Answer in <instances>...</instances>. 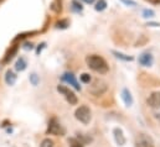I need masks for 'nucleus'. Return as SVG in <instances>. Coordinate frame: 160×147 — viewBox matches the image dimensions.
Masks as SVG:
<instances>
[{
  "label": "nucleus",
  "mask_w": 160,
  "mask_h": 147,
  "mask_svg": "<svg viewBox=\"0 0 160 147\" xmlns=\"http://www.w3.org/2000/svg\"><path fill=\"white\" fill-rule=\"evenodd\" d=\"M86 63L87 66L96 73L106 74L109 71V66L107 63V61L98 55H89L86 57Z\"/></svg>",
  "instance_id": "obj_1"
},
{
  "label": "nucleus",
  "mask_w": 160,
  "mask_h": 147,
  "mask_svg": "<svg viewBox=\"0 0 160 147\" xmlns=\"http://www.w3.org/2000/svg\"><path fill=\"white\" fill-rule=\"evenodd\" d=\"M75 116L76 119L81 121L82 124L87 125L91 122V119H92V112H91V109L86 105H82L80 108H77L76 111H75Z\"/></svg>",
  "instance_id": "obj_2"
},
{
  "label": "nucleus",
  "mask_w": 160,
  "mask_h": 147,
  "mask_svg": "<svg viewBox=\"0 0 160 147\" xmlns=\"http://www.w3.org/2000/svg\"><path fill=\"white\" fill-rule=\"evenodd\" d=\"M47 134L55 135V136H63V135L66 134V130H65V127H63L56 119H51L50 122H48Z\"/></svg>",
  "instance_id": "obj_3"
},
{
  "label": "nucleus",
  "mask_w": 160,
  "mask_h": 147,
  "mask_svg": "<svg viewBox=\"0 0 160 147\" xmlns=\"http://www.w3.org/2000/svg\"><path fill=\"white\" fill-rule=\"evenodd\" d=\"M57 90H58V93H61V94L65 97V99H66L71 105H76V104L78 103V99H77L76 94H75L70 88H67V87H65V85H58V87H57Z\"/></svg>",
  "instance_id": "obj_4"
},
{
  "label": "nucleus",
  "mask_w": 160,
  "mask_h": 147,
  "mask_svg": "<svg viewBox=\"0 0 160 147\" xmlns=\"http://www.w3.org/2000/svg\"><path fill=\"white\" fill-rule=\"evenodd\" d=\"M135 147H155L153 139L147 134H139L135 139Z\"/></svg>",
  "instance_id": "obj_5"
},
{
  "label": "nucleus",
  "mask_w": 160,
  "mask_h": 147,
  "mask_svg": "<svg viewBox=\"0 0 160 147\" xmlns=\"http://www.w3.org/2000/svg\"><path fill=\"white\" fill-rule=\"evenodd\" d=\"M106 89H107V84L104 83V82H102V80H96L92 85H91V88L88 89L93 95H101V94H103L104 92H106Z\"/></svg>",
  "instance_id": "obj_6"
},
{
  "label": "nucleus",
  "mask_w": 160,
  "mask_h": 147,
  "mask_svg": "<svg viewBox=\"0 0 160 147\" xmlns=\"http://www.w3.org/2000/svg\"><path fill=\"white\" fill-rule=\"evenodd\" d=\"M147 104L153 109L160 108V92H154L150 94V97L147 99Z\"/></svg>",
  "instance_id": "obj_7"
},
{
  "label": "nucleus",
  "mask_w": 160,
  "mask_h": 147,
  "mask_svg": "<svg viewBox=\"0 0 160 147\" xmlns=\"http://www.w3.org/2000/svg\"><path fill=\"white\" fill-rule=\"evenodd\" d=\"M62 79H63L66 83H68L70 85H72L75 89H77V90H81L80 83L77 82L76 77H75V75H73L72 73H65L63 75H62Z\"/></svg>",
  "instance_id": "obj_8"
},
{
  "label": "nucleus",
  "mask_w": 160,
  "mask_h": 147,
  "mask_svg": "<svg viewBox=\"0 0 160 147\" xmlns=\"http://www.w3.org/2000/svg\"><path fill=\"white\" fill-rule=\"evenodd\" d=\"M138 61H139V63L143 66V67H150L152 64H153V56L150 55V53H143V55H140L139 56V58H138Z\"/></svg>",
  "instance_id": "obj_9"
},
{
  "label": "nucleus",
  "mask_w": 160,
  "mask_h": 147,
  "mask_svg": "<svg viewBox=\"0 0 160 147\" xmlns=\"http://www.w3.org/2000/svg\"><path fill=\"white\" fill-rule=\"evenodd\" d=\"M113 134H114V139H116V142L119 145V146H123V145H125V136L123 135V131L118 129V127H116L114 130H113Z\"/></svg>",
  "instance_id": "obj_10"
},
{
  "label": "nucleus",
  "mask_w": 160,
  "mask_h": 147,
  "mask_svg": "<svg viewBox=\"0 0 160 147\" xmlns=\"http://www.w3.org/2000/svg\"><path fill=\"white\" fill-rule=\"evenodd\" d=\"M122 99L124 102V104L127 107H132L133 105V97L130 94V92L128 89H123L122 90Z\"/></svg>",
  "instance_id": "obj_11"
},
{
  "label": "nucleus",
  "mask_w": 160,
  "mask_h": 147,
  "mask_svg": "<svg viewBox=\"0 0 160 147\" xmlns=\"http://www.w3.org/2000/svg\"><path fill=\"white\" fill-rule=\"evenodd\" d=\"M16 74L14 73L12 71H8L6 74H5V82H6V84L8 85H14L15 84V82H16Z\"/></svg>",
  "instance_id": "obj_12"
},
{
  "label": "nucleus",
  "mask_w": 160,
  "mask_h": 147,
  "mask_svg": "<svg viewBox=\"0 0 160 147\" xmlns=\"http://www.w3.org/2000/svg\"><path fill=\"white\" fill-rule=\"evenodd\" d=\"M26 66H28V62H26V59H25L24 57H20V58L16 61V63H15V68H16V71H19V72L25 71V69H26Z\"/></svg>",
  "instance_id": "obj_13"
},
{
  "label": "nucleus",
  "mask_w": 160,
  "mask_h": 147,
  "mask_svg": "<svg viewBox=\"0 0 160 147\" xmlns=\"http://www.w3.org/2000/svg\"><path fill=\"white\" fill-rule=\"evenodd\" d=\"M94 9H96L97 11H103V10H106V9H107V1H106V0H98V1L96 2Z\"/></svg>",
  "instance_id": "obj_14"
},
{
  "label": "nucleus",
  "mask_w": 160,
  "mask_h": 147,
  "mask_svg": "<svg viewBox=\"0 0 160 147\" xmlns=\"http://www.w3.org/2000/svg\"><path fill=\"white\" fill-rule=\"evenodd\" d=\"M30 82H31V84H32V85H38V84H39V82H40L39 75H38L36 73H31L30 74Z\"/></svg>",
  "instance_id": "obj_15"
},
{
  "label": "nucleus",
  "mask_w": 160,
  "mask_h": 147,
  "mask_svg": "<svg viewBox=\"0 0 160 147\" xmlns=\"http://www.w3.org/2000/svg\"><path fill=\"white\" fill-rule=\"evenodd\" d=\"M40 147H55V142L50 139H45L42 142H41Z\"/></svg>",
  "instance_id": "obj_16"
},
{
  "label": "nucleus",
  "mask_w": 160,
  "mask_h": 147,
  "mask_svg": "<svg viewBox=\"0 0 160 147\" xmlns=\"http://www.w3.org/2000/svg\"><path fill=\"white\" fill-rule=\"evenodd\" d=\"M68 26V20H60L56 22V27L57 29H66Z\"/></svg>",
  "instance_id": "obj_17"
},
{
  "label": "nucleus",
  "mask_w": 160,
  "mask_h": 147,
  "mask_svg": "<svg viewBox=\"0 0 160 147\" xmlns=\"http://www.w3.org/2000/svg\"><path fill=\"white\" fill-rule=\"evenodd\" d=\"M113 55H116V57H118L120 59H124V61H132L133 59V57H129V56H125V55H123V53H120V52H113Z\"/></svg>",
  "instance_id": "obj_18"
},
{
  "label": "nucleus",
  "mask_w": 160,
  "mask_h": 147,
  "mask_svg": "<svg viewBox=\"0 0 160 147\" xmlns=\"http://www.w3.org/2000/svg\"><path fill=\"white\" fill-rule=\"evenodd\" d=\"M72 9H73L75 11L80 12V11H82V9H83V7H82V5H81L77 0H72Z\"/></svg>",
  "instance_id": "obj_19"
},
{
  "label": "nucleus",
  "mask_w": 160,
  "mask_h": 147,
  "mask_svg": "<svg viewBox=\"0 0 160 147\" xmlns=\"http://www.w3.org/2000/svg\"><path fill=\"white\" fill-rule=\"evenodd\" d=\"M15 52H16V47H14V48H12V50L6 55V57H5V59H4V62H9V61L14 57V53H15Z\"/></svg>",
  "instance_id": "obj_20"
},
{
  "label": "nucleus",
  "mask_w": 160,
  "mask_h": 147,
  "mask_svg": "<svg viewBox=\"0 0 160 147\" xmlns=\"http://www.w3.org/2000/svg\"><path fill=\"white\" fill-rule=\"evenodd\" d=\"M70 144H71V147H83L82 142L78 141V140H76V139H71L70 140Z\"/></svg>",
  "instance_id": "obj_21"
},
{
  "label": "nucleus",
  "mask_w": 160,
  "mask_h": 147,
  "mask_svg": "<svg viewBox=\"0 0 160 147\" xmlns=\"http://www.w3.org/2000/svg\"><path fill=\"white\" fill-rule=\"evenodd\" d=\"M80 78H81V80H82L83 83H86V84H88V83L91 82V75H89V74H87V73H83Z\"/></svg>",
  "instance_id": "obj_22"
},
{
  "label": "nucleus",
  "mask_w": 160,
  "mask_h": 147,
  "mask_svg": "<svg viewBox=\"0 0 160 147\" xmlns=\"http://www.w3.org/2000/svg\"><path fill=\"white\" fill-rule=\"evenodd\" d=\"M143 15H144V17H147V19H149V17H153L154 16V11L153 10H144L143 11Z\"/></svg>",
  "instance_id": "obj_23"
},
{
  "label": "nucleus",
  "mask_w": 160,
  "mask_h": 147,
  "mask_svg": "<svg viewBox=\"0 0 160 147\" xmlns=\"http://www.w3.org/2000/svg\"><path fill=\"white\" fill-rule=\"evenodd\" d=\"M125 5H129V6H135L137 5V2L135 1H133V0H122Z\"/></svg>",
  "instance_id": "obj_24"
},
{
  "label": "nucleus",
  "mask_w": 160,
  "mask_h": 147,
  "mask_svg": "<svg viewBox=\"0 0 160 147\" xmlns=\"http://www.w3.org/2000/svg\"><path fill=\"white\" fill-rule=\"evenodd\" d=\"M145 1H148L149 4H153V5H159L160 4V0H145Z\"/></svg>",
  "instance_id": "obj_25"
},
{
  "label": "nucleus",
  "mask_w": 160,
  "mask_h": 147,
  "mask_svg": "<svg viewBox=\"0 0 160 147\" xmlns=\"http://www.w3.org/2000/svg\"><path fill=\"white\" fill-rule=\"evenodd\" d=\"M83 2H86V4H93L94 2V0H82Z\"/></svg>",
  "instance_id": "obj_26"
},
{
  "label": "nucleus",
  "mask_w": 160,
  "mask_h": 147,
  "mask_svg": "<svg viewBox=\"0 0 160 147\" xmlns=\"http://www.w3.org/2000/svg\"><path fill=\"white\" fill-rule=\"evenodd\" d=\"M0 1H1V0H0Z\"/></svg>",
  "instance_id": "obj_27"
}]
</instances>
